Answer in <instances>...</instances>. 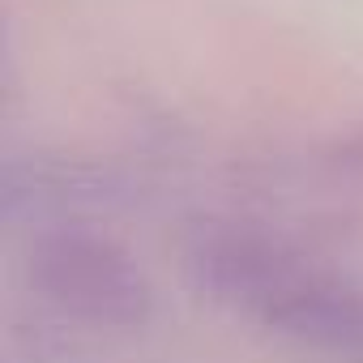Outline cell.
I'll return each instance as SVG.
<instances>
[{
    "label": "cell",
    "instance_id": "6da1fadb",
    "mask_svg": "<svg viewBox=\"0 0 363 363\" xmlns=\"http://www.w3.org/2000/svg\"><path fill=\"white\" fill-rule=\"evenodd\" d=\"M201 261L210 269V282L265 325L329 337H346L359 325L354 295H346L320 269L303 265V257H282L274 244L231 235L223 244H210Z\"/></svg>",
    "mask_w": 363,
    "mask_h": 363
}]
</instances>
